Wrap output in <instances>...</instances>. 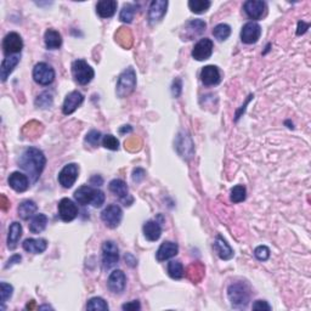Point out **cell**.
<instances>
[{"label": "cell", "instance_id": "obj_13", "mask_svg": "<svg viewBox=\"0 0 311 311\" xmlns=\"http://www.w3.org/2000/svg\"><path fill=\"white\" fill-rule=\"evenodd\" d=\"M261 36V27L256 22H248L242 27L241 40L245 44H255Z\"/></svg>", "mask_w": 311, "mask_h": 311}, {"label": "cell", "instance_id": "obj_23", "mask_svg": "<svg viewBox=\"0 0 311 311\" xmlns=\"http://www.w3.org/2000/svg\"><path fill=\"white\" fill-rule=\"evenodd\" d=\"M178 251H179V247H178L177 243L167 241V242L162 243L161 247H159L158 250H157V254H156L157 260L158 261L168 260V259L177 255Z\"/></svg>", "mask_w": 311, "mask_h": 311}, {"label": "cell", "instance_id": "obj_25", "mask_svg": "<svg viewBox=\"0 0 311 311\" xmlns=\"http://www.w3.org/2000/svg\"><path fill=\"white\" fill-rule=\"evenodd\" d=\"M117 1L116 0H101L96 5V12L101 18H110L117 11Z\"/></svg>", "mask_w": 311, "mask_h": 311}, {"label": "cell", "instance_id": "obj_56", "mask_svg": "<svg viewBox=\"0 0 311 311\" xmlns=\"http://www.w3.org/2000/svg\"><path fill=\"white\" fill-rule=\"evenodd\" d=\"M121 134H124V132H131L132 128L130 125H124V128H121Z\"/></svg>", "mask_w": 311, "mask_h": 311}, {"label": "cell", "instance_id": "obj_30", "mask_svg": "<svg viewBox=\"0 0 311 311\" xmlns=\"http://www.w3.org/2000/svg\"><path fill=\"white\" fill-rule=\"evenodd\" d=\"M116 42L121 45L123 49H130L132 45V33L129 28L125 27H121L118 31L116 32Z\"/></svg>", "mask_w": 311, "mask_h": 311}, {"label": "cell", "instance_id": "obj_29", "mask_svg": "<svg viewBox=\"0 0 311 311\" xmlns=\"http://www.w3.org/2000/svg\"><path fill=\"white\" fill-rule=\"evenodd\" d=\"M204 271H205L204 265L202 263H199V261H197V263H193V264H191L190 266H187V269H186V271H185V275H186V277L191 281V282L198 283L199 281L203 278Z\"/></svg>", "mask_w": 311, "mask_h": 311}, {"label": "cell", "instance_id": "obj_8", "mask_svg": "<svg viewBox=\"0 0 311 311\" xmlns=\"http://www.w3.org/2000/svg\"><path fill=\"white\" fill-rule=\"evenodd\" d=\"M23 49V40L22 38L16 32H11V33L6 34L2 40V51L7 56L17 55L22 51Z\"/></svg>", "mask_w": 311, "mask_h": 311}, {"label": "cell", "instance_id": "obj_9", "mask_svg": "<svg viewBox=\"0 0 311 311\" xmlns=\"http://www.w3.org/2000/svg\"><path fill=\"white\" fill-rule=\"evenodd\" d=\"M175 148H177L178 153L184 159L192 158L194 153V146L192 142V139L190 135L185 131H180L178 134L177 140H175Z\"/></svg>", "mask_w": 311, "mask_h": 311}, {"label": "cell", "instance_id": "obj_55", "mask_svg": "<svg viewBox=\"0 0 311 311\" xmlns=\"http://www.w3.org/2000/svg\"><path fill=\"white\" fill-rule=\"evenodd\" d=\"M0 199H1V209L2 210H7V208L10 207V201H9V199H7L6 197L4 196V194H1Z\"/></svg>", "mask_w": 311, "mask_h": 311}, {"label": "cell", "instance_id": "obj_36", "mask_svg": "<svg viewBox=\"0 0 311 311\" xmlns=\"http://www.w3.org/2000/svg\"><path fill=\"white\" fill-rule=\"evenodd\" d=\"M168 275L174 280H180L185 275V270H184L183 264L180 261H170L168 264Z\"/></svg>", "mask_w": 311, "mask_h": 311}, {"label": "cell", "instance_id": "obj_52", "mask_svg": "<svg viewBox=\"0 0 311 311\" xmlns=\"http://www.w3.org/2000/svg\"><path fill=\"white\" fill-rule=\"evenodd\" d=\"M308 29H309V23L304 22V21H299L298 28H297V36H302V34H304Z\"/></svg>", "mask_w": 311, "mask_h": 311}, {"label": "cell", "instance_id": "obj_54", "mask_svg": "<svg viewBox=\"0 0 311 311\" xmlns=\"http://www.w3.org/2000/svg\"><path fill=\"white\" fill-rule=\"evenodd\" d=\"M102 183H104V180H102V178L100 177V175H94V177L90 179V184H91V185L101 186Z\"/></svg>", "mask_w": 311, "mask_h": 311}, {"label": "cell", "instance_id": "obj_17", "mask_svg": "<svg viewBox=\"0 0 311 311\" xmlns=\"http://www.w3.org/2000/svg\"><path fill=\"white\" fill-rule=\"evenodd\" d=\"M243 10L250 20H260L266 10V4L260 0H248L243 5Z\"/></svg>", "mask_w": 311, "mask_h": 311}, {"label": "cell", "instance_id": "obj_28", "mask_svg": "<svg viewBox=\"0 0 311 311\" xmlns=\"http://www.w3.org/2000/svg\"><path fill=\"white\" fill-rule=\"evenodd\" d=\"M22 237V226L20 223L15 221L10 225L9 234H7V248L9 249H15L17 247V243Z\"/></svg>", "mask_w": 311, "mask_h": 311}, {"label": "cell", "instance_id": "obj_27", "mask_svg": "<svg viewBox=\"0 0 311 311\" xmlns=\"http://www.w3.org/2000/svg\"><path fill=\"white\" fill-rule=\"evenodd\" d=\"M144 235L146 240L151 241V242H155V241L159 240L162 235V228L156 220H148L146 221L144 228H142Z\"/></svg>", "mask_w": 311, "mask_h": 311}, {"label": "cell", "instance_id": "obj_15", "mask_svg": "<svg viewBox=\"0 0 311 311\" xmlns=\"http://www.w3.org/2000/svg\"><path fill=\"white\" fill-rule=\"evenodd\" d=\"M108 289H110L112 293L115 294H121L123 293L124 289L126 286V277L122 270H115L113 272H111L110 277L107 281Z\"/></svg>", "mask_w": 311, "mask_h": 311}, {"label": "cell", "instance_id": "obj_12", "mask_svg": "<svg viewBox=\"0 0 311 311\" xmlns=\"http://www.w3.org/2000/svg\"><path fill=\"white\" fill-rule=\"evenodd\" d=\"M213 42L208 38H203L196 43L192 50V58L197 61H204L212 56L213 54Z\"/></svg>", "mask_w": 311, "mask_h": 311}, {"label": "cell", "instance_id": "obj_35", "mask_svg": "<svg viewBox=\"0 0 311 311\" xmlns=\"http://www.w3.org/2000/svg\"><path fill=\"white\" fill-rule=\"evenodd\" d=\"M213 36L215 39H218L219 42H224L228 38L231 36V27L226 23H220L218 26L214 27L213 29Z\"/></svg>", "mask_w": 311, "mask_h": 311}, {"label": "cell", "instance_id": "obj_16", "mask_svg": "<svg viewBox=\"0 0 311 311\" xmlns=\"http://www.w3.org/2000/svg\"><path fill=\"white\" fill-rule=\"evenodd\" d=\"M59 215L64 223H69L77 218L78 207L69 198H62L59 203Z\"/></svg>", "mask_w": 311, "mask_h": 311}, {"label": "cell", "instance_id": "obj_6", "mask_svg": "<svg viewBox=\"0 0 311 311\" xmlns=\"http://www.w3.org/2000/svg\"><path fill=\"white\" fill-rule=\"evenodd\" d=\"M33 79L39 85H50L55 79V71L50 64L39 62L33 68Z\"/></svg>", "mask_w": 311, "mask_h": 311}, {"label": "cell", "instance_id": "obj_37", "mask_svg": "<svg viewBox=\"0 0 311 311\" xmlns=\"http://www.w3.org/2000/svg\"><path fill=\"white\" fill-rule=\"evenodd\" d=\"M210 1L208 0H191L188 1V7L193 13H197V15H201V13H204L210 7Z\"/></svg>", "mask_w": 311, "mask_h": 311}, {"label": "cell", "instance_id": "obj_21", "mask_svg": "<svg viewBox=\"0 0 311 311\" xmlns=\"http://www.w3.org/2000/svg\"><path fill=\"white\" fill-rule=\"evenodd\" d=\"M213 247H214V250L216 251L219 258L223 259V260H230L231 258H234V249L230 247L229 243L224 240L221 235L216 236Z\"/></svg>", "mask_w": 311, "mask_h": 311}, {"label": "cell", "instance_id": "obj_32", "mask_svg": "<svg viewBox=\"0 0 311 311\" xmlns=\"http://www.w3.org/2000/svg\"><path fill=\"white\" fill-rule=\"evenodd\" d=\"M108 187H110V191L112 192L115 196L120 197L121 199H125L126 197L129 196V188L123 180L121 179L112 180L110 183V185H108Z\"/></svg>", "mask_w": 311, "mask_h": 311}, {"label": "cell", "instance_id": "obj_42", "mask_svg": "<svg viewBox=\"0 0 311 311\" xmlns=\"http://www.w3.org/2000/svg\"><path fill=\"white\" fill-rule=\"evenodd\" d=\"M86 309L88 310H108L107 303L100 297H94L88 302L86 304Z\"/></svg>", "mask_w": 311, "mask_h": 311}, {"label": "cell", "instance_id": "obj_2", "mask_svg": "<svg viewBox=\"0 0 311 311\" xmlns=\"http://www.w3.org/2000/svg\"><path fill=\"white\" fill-rule=\"evenodd\" d=\"M74 199L82 205L91 204L93 207L100 208L105 203V193L101 190H97L91 186H80L74 192Z\"/></svg>", "mask_w": 311, "mask_h": 311}, {"label": "cell", "instance_id": "obj_39", "mask_svg": "<svg viewBox=\"0 0 311 311\" xmlns=\"http://www.w3.org/2000/svg\"><path fill=\"white\" fill-rule=\"evenodd\" d=\"M246 194H247V191H246V187L243 185H237L235 186L231 190V193H230V199L234 203H241L246 199Z\"/></svg>", "mask_w": 311, "mask_h": 311}, {"label": "cell", "instance_id": "obj_43", "mask_svg": "<svg viewBox=\"0 0 311 311\" xmlns=\"http://www.w3.org/2000/svg\"><path fill=\"white\" fill-rule=\"evenodd\" d=\"M102 145H104L105 148L111 151H117L120 148V141L117 140V137H115L111 134L105 135L104 139H102Z\"/></svg>", "mask_w": 311, "mask_h": 311}, {"label": "cell", "instance_id": "obj_53", "mask_svg": "<svg viewBox=\"0 0 311 311\" xmlns=\"http://www.w3.org/2000/svg\"><path fill=\"white\" fill-rule=\"evenodd\" d=\"M21 260H22V256H21L20 254H15V255H12L11 258L9 259V261H7V264L5 265V269H9L10 266H12V265L20 263Z\"/></svg>", "mask_w": 311, "mask_h": 311}, {"label": "cell", "instance_id": "obj_18", "mask_svg": "<svg viewBox=\"0 0 311 311\" xmlns=\"http://www.w3.org/2000/svg\"><path fill=\"white\" fill-rule=\"evenodd\" d=\"M83 101L84 96L82 93H79V91H72V93H69L66 96V99H64L63 105H62V112H63V115H72L83 104Z\"/></svg>", "mask_w": 311, "mask_h": 311}, {"label": "cell", "instance_id": "obj_26", "mask_svg": "<svg viewBox=\"0 0 311 311\" xmlns=\"http://www.w3.org/2000/svg\"><path fill=\"white\" fill-rule=\"evenodd\" d=\"M18 62H20V58L17 55L7 56L6 59L2 60L1 67H0V78H1L2 82H6V79L10 77L13 69L16 68Z\"/></svg>", "mask_w": 311, "mask_h": 311}, {"label": "cell", "instance_id": "obj_57", "mask_svg": "<svg viewBox=\"0 0 311 311\" xmlns=\"http://www.w3.org/2000/svg\"><path fill=\"white\" fill-rule=\"evenodd\" d=\"M34 308H36V302H34V300H32L31 303H28V304L26 305L27 310H33Z\"/></svg>", "mask_w": 311, "mask_h": 311}, {"label": "cell", "instance_id": "obj_31", "mask_svg": "<svg viewBox=\"0 0 311 311\" xmlns=\"http://www.w3.org/2000/svg\"><path fill=\"white\" fill-rule=\"evenodd\" d=\"M44 42L49 50H56L62 45V37L55 29H48L45 32Z\"/></svg>", "mask_w": 311, "mask_h": 311}, {"label": "cell", "instance_id": "obj_22", "mask_svg": "<svg viewBox=\"0 0 311 311\" xmlns=\"http://www.w3.org/2000/svg\"><path fill=\"white\" fill-rule=\"evenodd\" d=\"M9 185L16 192H24L29 187V179L20 172H13L9 177Z\"/></svg>", "mask_w": 311, "mask_h": 311}, {"label": "cell", "instance_id": "obj_44", "mask_svg": "<svg viewBox=\"0 0 311 311\" xmlns=\"http://www.w3.org/2000/svg\"><path fill=\"white\" fill-rule=\"evenodd\" d=\"M13 287L6 282L0 283V297H1V304H5L6 300H9L12 297Z\"/></svg>", "mask_w": 311, "mask_h": 311}, {"label": "cell", "instance_id": "obj_49", "mask_svg": "<svg viewBox=\"0 0 311 311\" xmlns=\"http://www.w3.org/2000/svg\"><path fill=\"white\" fill-rule=\"evenodd\" d=\"M145 175H146V172L144 169H141V168H136V169H134V172H132V180H134L135 183H140V181H142L145 179Z\"/></svg>", "mask_w": 311, "mask_h": 311}, {"label": "cell", "instance_id": "obj_34", "mask_svg": "<svg viewBox=\"0 0 311 311\" xmlns=\"http://www.w3.org/2000/svg\"><path fill=\"white\" fill-rule=\"evenodd\" d=\"M48 225V216L45 214H37L32 219L31 224H29V231L32 234H40L47 228Z\"/></svg>", "mask_w": 311, "mask_h": 311}, {"label": "cell", "instance_id": "obj_41", "mask_svg": "<svg viewBox=\"0 0 311 311\" xmlns=\"http://www.w3.org/2000/svg\"><path fill=\"white\" fill-rule=\"evenodd\" d=\"M53 95L48 91H44L36 99V106L39 108H49L53 106Z\"/></svg>", "mask_w": 311, "mask_h": 311}, {"label": "cell", "instance_id": "obj_3", "mask_svg": "<svg viewBox=\"0 0 311 311\" xmlns=\"http://www.w3.org/2000/svg\"><path fill=\"white\" fill-rule=\"evenodd\" d=\"M135 88H136V73H135V69L132 67H128L118 77L116 93H117L118 97L124 99V97L131 95Z\"/></svg>", "mask_w": 311, "mask_h": 311}, {"label": "cell", "instance_id": "obj_4", "mask_svg": "<svg viewBox=\"0 0 311 311\" xmlns=\"http://www.w3.org/2000/svg\"><path fill=\"white\" fill-rule=\"evenodd\" d=\"M228 296L234 308H246L249 303V288L245 283L239 282L231 285L228 289Z\"/></svg>", "mask_w": 311, "mask_h": 311}, {"label": "cell", "instance_id": "obj_45", "mask_svg": "<svg viewBox=\"0 0 311 311\" xmlns=\"http://www.w3.org/2000/svg\"><path fill=\"white\" fill-rule=\"evenodd\" d=\"M100 140H101V132L97 131V130L89 131L88 134H86V136H85V142H86V144L94 146V147L99 146Z\"/></svg>", "mask_w": 311, "mask_h": 311}, {"label": "cell", "instance_id": "obj_5", "mask_svg": "<svg viewBox=\"0 0 311 311\" xmlns=\"http://www.w3.org/2000/svg\"><path fill=\"white\" fill-rule=\"evenodd\" d=\"M72 73L74 79L80 85H86L93 80L95 72L84 60H75L72 63Z\"/></svg>", "mask_w": 311, "mask_h": 311}, {"label": "cell", "instance_id": "obj_47", "mask_svg": "<svg viewBox=\"0 0 311 311\" xmlns=\"http://www.w3.org/2000/svg\"><path fill=\"white\" fill-rule=\"evenodd\" d=\"M183 91V82L180 78H175L174 82L172 84V94L174 97H179Z\"/></svg>", "mask_w": 311, "mask_h": 311}, {"label": "cell", "instance_id": "obj_24", "mask_svg": "<svg viewBox=\"0 0 311 311\" xmlns=\"http://www.w3.org/2000/svg\"><path fill=\"white\" fill-rule=\"evenodd\" d=\"M23 249L28 253L40 254L44 253L48 248V241L44 239H27L22 243Z\"/></svg>", "mask_w": 311, "mask_h": 311}, {"label": "cell", "instance_id": "obj_7", "mask_svg": "<svg viewBox=\"0 0 311 311\" xmlns=\"http://www.w3.org/2000/svg\"><path fill=\"white\" fill-rule=\"evenodd\" d=\"M101 219L107 228L116 229L120 226L122 219H123V210L120 205L110 204L102 210Z\"/></svg>", "mask_w": 311, "mask_h": 311}, {"label": "cell", "instance_id": "obj_46", "mask_svg": "<svg viewBox=\"0 0 311 311\" xmlns=\"http://www.w3.org/2000/svg\"><path fill=\"white\" fill-rule=\"evenodd\" d=\"M254 255L258 260L260 261H266L267 259L270 258V249L266 247V246H259V247L255 248L254 250Z\"/></svg>", "mask_w": 311, "mask_h": 311}, {"label": "cell", "instance_id": "obj_19", "mask_svg": "<svg viewBox=\"0 0 311 311\" xmlns=\"http://www.w3.org/2000/svg\"><path fill=\"white\" fill-rule=\"evenodd\" d=\"M205 27H207V24L203 20H192L187 22L184 27V40H191L192 38L201 36L205 31Z\"/></svg>", "mask_w": 311, "mask_h": 311}, {"label": "cell", "instance_id": "obj_33", "mask_svg": "<svg viewBox=\"0 0 311 311\" xmlns=\"http://www.w3.org/2000/svg\"><path fill=\"white\" fill-rule=\"evenodd\" d=\"M38 207L36 202L27 199V201H23L22 203L18 205V215H20L23 220H28L31 216L34 215Z\"/></svg>", "mask_w": 311, "mask_h": 311}, {"label": "cell", "instance_id": "obj_20", "mask_svg": "<svg viewBox=\"0 0 311 311\" xmlns=\"http://www.w3.org/2000/svg\"><path fill=\"white\" fill-rule=\"evenodd\" d=\"M201 80L207 86L216 85V84L220 83L221 75L218 67L213 66V64L203 67V69L201 71Z\"/></svg>", "mask_w": 311, "mask_h": 311}, {"label": "cell", "instance_id": "obj_10", "mask_svg": "<svg viewBox=\"0 0 311 311\" xmlns=\"http://www.w3.org/2000/svg\"><path fill=\"white\" fill-rule=\"evenodd\" d=\"M120 260V249L113 241H106L102 246V265L105 269H111Z\"/></svg>", "mask_w": 311, "mask_h": 311}, {"label": "cell", "instance_id": "obj_48", "mask_svg": "<svg viewBox=\"0 0 311 311\" xmlns=\"http://www.w3.org/2000/svg\"><path fill=\"white\" fill-rule=\"evenodd\" d=\"M125 148H128L129 151L134 152V151L139 150L140 148V140L136 139V137H132V139L125 141Z\"/></svg>", "mask_w": 311, "mask_h": 311}, {"label": "cell", "instance_id": "obj_51", "mask_svg": "<svg viewBox=\"0 0 311 311\" xmlns=\"http://www.w3.org/2000/svg\"><path fill=\"white\" fill-rule=\"evenodd\" d=\"M122 309L123 310H140L141 309V305H140V303L137 302V300H132V302H130V303H126V304H124L123 307H122Z\"/></svg>", "mask_w": 311, "mask_h": 311}, {"label": "cell", "instance_id": "obj_58", "mask_svg": "<svg viewBox=\"0 0 311 311\" xmlns=\"http://www.w3.org/2000/svg\"><path fill=\"white\" fill-rule=\"evenodd\" d=\"M43 309H53V308H51L50 305H43V307H39V310H43Z\"/></svg>", "mask_w": 311, "mask_h": 311}, {"label": "cell", "instance_id": "obj_1", "mask_svg": "<svg viewBox=\"0 0 311 311\" xmlns=\"http://www.w3.org/2000/svg\"><path fill=\"white\" fill-rule=\"evenodd\" d=\"M45 163H47V158H45L44 153L36 147L27 148L21 155L20 161H18L20 167L28 174L33 183H36L40 178L45 168Z\"/></svg>", "mask_w": 311, "mask_h": 311}, {"label": "cell", "instance_id": "obj_38", "mask_svg": "<svg viewBox=\"0 0 311 311\" xmlns=\"http://www.w3.org/2000/svg\"><path fill=\"white\" fill-rule=\"evenodd\" d=\"M136 12V6L132 4L124 5L120 13V20L124 23H130L134 20V15Z\"/></svg>", "mask_w": 311, "mask_h": 311}, {"label": "cell", "instance_id": "obj_11", "mask_svg": "<svg viewBox=\"0 0 311 311\" xmlns=\"http://www.w3.org/2000/svg\"><path fill=\"white\" fill-rule=\"evenodd\" d=\"M78 175H79V168L75 163H69L62 168L60 174H59V183L62 187L71 188L77 181Z\"/></svg>", "mask_w": 311, "mask_h": 311}, {"label": "cell", "instance_id": "obj_40", "mask_svg": "<svg viewBox=\"0 0 311 311\" xmlns=\"http://www.w3.org/2000/svg\"><path fill=\"white\" fill-rule=\"evenodd\" d=\"M23 129H28V132H26V134L23 135H26L29 139H34V137H37L38 135L40 134V131L43 130V124L38 123L36 121H32L29 122L28 124H26Z\"/></svg>", "mask_w": 311, "mask_h": 311}, {"label": "cell", "instance_id": "obj_14", "mask_svg": "<svg viewBox=\"0 0 311 311\" xmlns=\"http://www.w3.org/2000/svg\"><path fill=\"white\" fill-rule=\"evenodd\" d=\"M168 9V1L164 0H153L148 9V21L151 24H156L161 22L166 16Z\"/></svg>", "mask_w": 311, "mask_h": 311}, {"label": "cell", "instance_id": "obj_50", "mask_svg": "<svg viewBox=\"0 0 311 311\" xmlns=\"http://www.w3.org/2000/svg\"><path fill=\"white\" fill-rule=\"evenodd\" d=\"M253 309L254 310H271V307L267 304L264 300H256L253 304Z\"/></svg>", "mask_w": 311, "mask_h": 311}]
</instances>
